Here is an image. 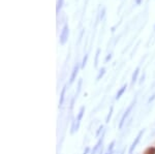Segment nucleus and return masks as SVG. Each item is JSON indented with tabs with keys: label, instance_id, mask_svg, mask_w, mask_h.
<instances>
[{
	"label": "nucleus",
	"instance_id": "obj_4",
	"mask_svg": "<svg viewBox=\"0 0 155 154\" xmlns=\"http://www.w3.org/2000/svg\"><path fill=\"white\" fill-rule=\"evenodd\" d=\"M144 129L143 130H141L139 133V135L137 136V138L134 139V143L131 144V146H130V148H129V154H132V152H134V150L136 149V147H137V145L139 144V142H140V140H141V138H142V136H143V133H144Z\"/></svg>",
	"mask_w": 155,
	"mask_h": 154
},
{
	"label": "nucleus",
	"instance_id": "obj_15",
	"mask_svg": "<svg viewBox=\"0 0 155 154\" xmlns=\"http://www.w3.org/2000/svg\"><path fill=\"white\" fill-rule=\"evenodd\" d=\"M99 53H101V50H97V52H96V57H95V66H97V62H98V55H99Z\"/></svg>",
	"mask_w": 155,
	"mask_h": 154
},
{
	"label": "nucleus",
	"instance_id": "obj_12",
	"mask_svg": "<svg viewBox=\"0 0 155 154\" xmlns=\"http://www.w3.org/2000/svg\"><path fill=\"white\" fill-rule=\"evenodd\" d=\"M104 71H106V68H101V73H99V74L97 76V78H96V79H97V81L101 80V78L104 74Z\"/></svg>",
	"mask_w": 155,
	"mask_h": 154
},
{
	"label": "nucleus",
	"instance_id": "obj_11",
	"mask_svg": "<svg viewBox=\"0 0 155 154\" xmlns=\"http://www.w3.org/2000/svg\"><path fill=\"white\" fill-rule=\"evenodd\" d=\"M145 154H155V148L154 147H150L146 150Z\"/></svg>",
	"mask_w": 155,
	"mask_h": 154
},
{
	"label": "nucleus",
	"instance_id": "obj_8",
	"mask_svg": "<svg viewBox=\"0 0 155 154\" xmlns=\"http://www.w3.org/2000/svg\"><path fill=\"white\" fill-rule=\"evenodd\" d=\"M126 88H127L126 85H123V86L121 87V88H120V90L118 91V93H117V95H116V99H119L120 97H121L122 94L124 93V91L126 90Z\"/></svg>",
	"mask_w": 155,
	"mask_h": 154
},
{
	"label": "nucleus",
	"instance_id": "obj_7",
	"mask_svg": "<svg viewBox=\"0 0 155 154\" xmlns=\"http://www.w3.org/2000/svg\"><path fill=\"white\" fill-rule=\"evenodd\" d=\"M102 140H104V135L101 136V138L99 139V141L97 142V144L95 146H94V148L92 149V151H91V154H96V152H97V150L99 149V147H101V145L102 144Z\"/></svg>",
	"mask_w": 155,
	"mask_h": 154
},
{
	"label": "nucleus",
	"instance_id": "obj_17",
	"mask_svg": "<svg viewBox=\"0 0 155 154\" xmlns=\"http://www.w3.org/2000/svg\"><path fill=\"white\" fill-rule=\"evenodd\" d=\"M102 128H104V126H102V125L98 128V130H97V133H96V136H99V133H101V131L102 130Z\"/></svg>",
	"mask_w": 155,
	"mask_h": 154
},
{
	"label": "nucleus",
	"instance_id": "obj_16",
	"mask_svg": "<svg viewBox=\"0 0 155 154\" xmlns=\"http://www.w3.org/2000/svg\"><path fill=\"white\" fill-rule=\"evenodd\" d=\"M114 145H115V142H112V143H111V145H110V147H109V153H111V154H112V151H113Z\"/></svg>",
	"mask_w": 155,
	"mask_h": 154
},
{
	"label": "nucleus",
	"instance_id": "obj_10",
	"mask_svg": "<svg viewBox=\"0 0 155 154\" xmlns=\"http://www.w3.org/2000/svg\"><path fill=\"white\" fill-rule=\"evenodd\" d=\"M113 110H114V108L113 106H111V109H110V112H109V114H107V120H106V122H110V119H111L112 117V113H113Z\"/></svg>",
	"mask_w": 155,
	"mask_h": 154
},
{
	"label": "nucleus",
	"instance_id": "obj_6",
	"mask_svg": "<svg viewBox=\"0 0 155 154\" xmlns=\"http://www.w3.org/2000/svg\"><path fill=\"white\" fill-rule=\"evenodd\" d=\"M65 92H66V85L62 88V91H61V95H60V100H59V108H61L62 105L64 103V97H65Z\"/></svg>",
	"mask_w": 155,
	"mask_h": 154
},
{
	"label": "nucleus",
	"instance_id": "obj_9",
	"mask_svg": "<svg viewBox=\"0 0 155 154\" xmlns=\"http://www.w3.org/2000/svg\"><path fill=\"white\" fill-rule=\"evenodd\" d=\"M139 73H140V67H137V68L136 69V70H134V74H132V79H131V82H132V83H134V82L137 81V76H139Z\"/></svg>",
	"mask_w": 155,
	"mask_h": 154
},
{
	"label": "nucleus",
	"instance_id": "obj_5",
	"mask_svg": "<svg viewBox=\"0 0 155 154\" xmlns=\"http://www.w3.org/2000/svg\"><path fill=\"white\" fill-rule=\"evenodd\" d=\"M78 71H79V64H77V65H74V70H72V74H71V80H69V84L74 83V81L76 80L77 74H78Z\"/></svg>",
	"mask_w": 155,
	"mask_h": 154
},
{
	"label": "nucleus",
	"instance_id": "obj_2",
	"mask_svg": "<svg viewBox=\"0 0 155 154\" xmlns=\"http://www.w3.org/2000/svg\"><path fill=\"white\" fill-rule=\"evenodd\" d=\"M68 25L65 24L62 28L61 33H60V44H64L66 43L67 38H68Z\"/></svg>",
	"mask_w": 155,
	"mask_h": 154
},
{
	"label": "nucleus",
	"instance_id": "obj_13",
	"mask_svg": "<svg viewBox=\"0 0 155 154\" xmlns=\"http://www.w3.org/2000/svg\"><path fill=\"white\" fill-rule=\"evenodd\" d=\"M87 59H88V55H85L84 57V59H83V62H82V67H85V65H86V63H87Z\"/></svg>",
	"mask_w": 155,
	"mask_h": 154
},
{
	"label": "nucleus",
	"instance_id": "obj_19",
	"mask_svg": "<svg viewBox=\"0 0 155 154\" xmlns=\"http://www.w3.org/2000/svg\"><path fill=\"white\" fill-rule=\"evenodd\" d=\"M89 150H90V148H89V147H87V148H86V150L84 151V154H88Z\"/></svg>",
	"mask_w": 155,
	"mask_h": 154
},
{
	"label": "nucleus",
	"instance_id": "obj_14",
	"mask_svg": "<svg viewBox=\"0 0 155 154\" xmlns=\"http://www.w3.org/2000/svg\"><path fill=\"white\" fill-rule=\"evenodd\" d=\"M63 1H64V0H58V4H57V11L61 8L62 4H63Z\"/></svg>",
	"mask_w": 155,
	"mask_h": 154
},
{
	"label": "nucleus",
	"instance_id": "obj_18",
	"mask_svg": "<svg viewBox=\"0 0 155 154\" xmlns=\"http://www.w3.org/2000/svg\"><path fill=\"white\" fill-rule=\"evenodd\" d=\"M111 58H112V55H111V54H110V55L107 56V58H106V62H107V61H109V60H110V59H111Z\"/></svg>",
	"mask_w": 155,
	"mask_h": 154
},
{
	"label": "nucleus",
	"instance_id": "obj_21",
	"mask_svg": "<svg viewBox=\"0 0 155 154\" xmlns=\"http://www.w3.org/2000/svg\"><path fill=\"white\" fill-rule=\"evenodd\" d=\"M106 154H111V153H106Z\"/></svg>",
	"mask_w": 155,
	"mask_h": 154
},
{
	"label": "nucleus",
	"instance_id": "obj_3",
	"mask_svg": "<svg viewBox=\"0 0 155 154\" xmlns=\"http://www.w3.org/2000/svg\"><path fill=\"white\" fill-rule=\"evenodd\" d=\"M84 112H85V106H82L81 110H80V112H79V114H78L77 121L74 123V126H72V130H71V133H74V130H78V128H79V126H80V123H81L82 118H83Z\"/></svg>",
	"mask_w": 155,
	"mask_h": 154
},
{
	"label": "nucleus",
	"instance_id": "obj_20",
	"mask_svg": "<svg viewBox=\"0 0 155 154\" xmlns=\"http://www.w3.org/2000/svg\"><path fill=\"white\" fill-rule=\"evenodd\" d=\"M123 153H124V150H123V151H122V152H121V154H123Z\"/></svg>",
	"mask_w": 155,
	"mask_h": 154
},
{
	"label": "nucleus",
	"instance_id": "obj_1",
	"mask_svg": "<svg viewBox=\"0 0 155 154\" xmlns=\"http://www.w3.org/2000/svg\"><path fill=\"white\" fill-rule=\"evenodd\" d=\"M134 103H136V99H134L132 100V103L129 105V106L127 108V110L125 111V113L123 114V116H122V118H121V121H120V123H119V128H122L123 127V124L125 123V120H126V118L128 117V115H129V113L132 111V108L134 106Z\"/></svg>",
	"mask_w": 155,
	"mask_h": 154
}]
</instances>
